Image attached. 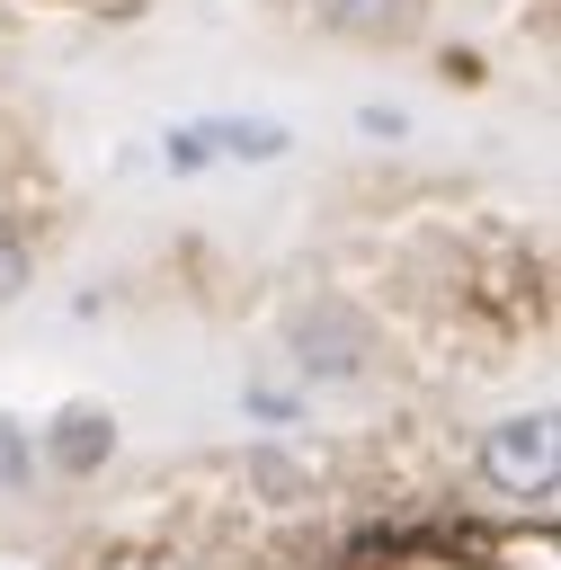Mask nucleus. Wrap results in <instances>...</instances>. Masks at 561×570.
<instances>
[{
  "instance_id": "8",
  "label": "nucleus",
  "mask_w": 561,
  "mask_h": 570,
  "mask_svg": "<svg viewBox=\"0 0 561 570\" xmlns=\"http://www.w3.org/2000/svg\"><path fill=\"white\" fill-rule=\"evenodd\" d=\"M249 481H258V490H276V499H294V490H303V472H294V463H276V454H249Z\"/></svg>"
},
{
  "instance_id": "2",
  "label": "nucleus",
  "mask_w": 561,
  "mask_h": 570,
  "mask_svg": "<svg viewBox=\"0 0 561 570\" xmlns=\"http://www.w3.org/2000/svg\"><path fill=\"white\" fill-rule=\"evenodd\" d=\"M285 338H294V365L321 374V383H356V374L374 365V330H365L347 303H303Z\"/></svg>"
},
{
  "instance_id": "3",
  "label": "nucleus",
  "mask_w": 561,
  "mask_h": 570,
  "mask_svg": "<svg viewBox=\"0 0 561 570\" xmlns=\"http://www.w3.org/2000/svg\"><path fill=\"white\" fill-rule=\"evenodd\" d=\"M294 125L276 116H196L169 134V169H205V160H285Z\"/></svg>"
},
{
  "instance_id": "7",
  "label": "nucleus",
  "mask_w": 561,
  "mask_h": 570,
  "mask_svg": "<svg viewBox=\"0 0 561 570\" xmlns=\"http://www.w3.org/2000/svg\"><path fill=\"white\" fill-rule=\"evenodd\" d=\"M36 472V445L18 436V419H0V481H27Z\"/></svg>"
},
{
  "instance_id": "6",
  "label": "nucleus",
  "mask_w": 561,
  "mask_h": 570,
  "mask_svg": "<svg viewBox=\"0 0 561 570\" xmlns=\"http://www.w3.org/2000/svg\"><path fill=\"white\" fill-rule=\"evenodd\" d=\"M27 276H36V249H27V232H18L9 214H0V303H9V294H18Z\"/></svg>"
},
{
  "instance_id": "5",
  "label": "nucleus",
  "mask_w": 561,
  "mask_h": 570,
  "mask_svg": "<svg viewBox=\"0 0 561 570\" xmlns=\"http://www.w3.org/2000/svg\"><path fill=\"white\" fill-rule=\"evenodd\" d=\"M321 18H329L338 36L383 45V36H410V27H419V0H321Z\"/></svg>"
},
{
  "instance_id": "9",
  "label": "nucleus",
  "mask_w": 561,
  "mask_h": 570,
  "mask_svg": "<svg viewBox=\"0 0 561 570\" xmlns=\"http://www.w3.org/2000/svg\"><path fill=\"white\" fill-rule=\"evenodd\" d=\"M0 570H18V561H0Z\"/></svg>"
},
{
  "instance_id": "1",
  "label": "nucleus",
  "mask_w": 561,
  "mask_h": 570,
  "mask_svg": "<svg viewBox=\"0 0 561 570\" xmlns=\"http://www.w3.org/2000/svg\"><path fill=\"white\" fill-rule=\"evenodd\" d=\"M552 463H561L552 410H508L499 428H481V481L499 499H543L552 490Z\"/></svg>"
},
{
  "instance_id": "4",
  "label": "nucleus",
  "mask_w": 561,
  "mask_h": 570,
  "mask_svg": "<svg viewBox=\"0 0 561 570\" xmlns=\"http://www.w3.org/2000/svg\"><path fill=\"white\" fill-rule=\"evenodd\" d=\"M107 454H116V410H107V401H71V410H53V428L36 436V463L62 472V481L107 472Z\"/></svg>"
}]
</instances>
